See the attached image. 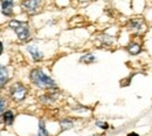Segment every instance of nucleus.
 <instances>
[{
	"label": "nucleus",
	"instance_id": "1",
	"mask_svg": "<svg viewBox=\"0 0 152 136\" xmlns=\"http://www.w3.org/2000/svg\"><path fill=\"white\" fill-rule=\"evenodd\" d=\"M29 79L33 85H35L39 88L42 89H54L56 87V83L50 76H48L42 69L35 68L31 72Z\"/></svg>",
	"mask_w": 152,
	"mask_h": 136
},
{
	"label": "nucleus",
	"instance_id": "2",
	"mask_svg": "<svg viewBox=\"0 0 152 136\" xmlns=\"http://www.w3.org/2000/svg\"><path fill=\"white\" fill-rule=\"evenodd\" d=\"M10 27L15 32L17 37L20 41H27L31 37V29L27 22L19 21V20H12L10 22Z\"/></svg>",
	"mask_w": 152,
	"mask_h": 136
},
{
	"label": "nucleus",
	"instance_id": "3",
	"mask_svg": "<svg viewBox=\"0 0 152 136\" xmlns=\"http://www.w3.org/2000/svg\"><path fill=\"white\" fill-rule=\"evenodd\" d=\"M10 95H11L13 101L22 102L26 99V95H27V88L22 83L15 82L10 87Z\"/></svg>",
	"mask_w": 152,
	"mask_h": 136
},
{
	"label": "nucleus",
	"instance_id": "4",
	"mask_svg": "<svg viewBox=\"0 0 152 136\" xmlns=\"http://www.w3.org/2000/svg\"><path fill=\"white\" fill-rule=\"evenodd\" d=\"M43 0H23L22 1V8L28 14H35L41 7Z\"/></svg>",
	"mask_w": 152,
	"mask_h": 136
},
{
	"label": "nucleus",
	"instance_id": "5",
	"mask_svg": "<svg viewBox=\"0 0 152 136\" xmlns=\"http://www.w3.org/2000/svg\"><path fill=\"white\" fill-rule=\"evenodd\" d=\"M13 6H14V0H1V12L6 17H12L13 15Z\"/></svg>",
	"mask_w": 152,
	"mask_h": 136
},
{
	"label": "nucleus",
	"instance_id": "6",
	"mask_svg": "<svg viewBox=\"0 0 152 136\" xmlns=\"http://www.w3.org/2000/svg\"><path fill=\"white\" fill-rule=\"evenodd\" d=\"M27 51L29 52V54L32 55V58H33V60H34L35 62L41 61V60H42V58H43V54L40 52V49H39L35 45L28 46V47H27Z\"/></svg>",
	"mask_w": 152,
	"mask_h": 136
},
{
	"label": "nucleus",
	"instance_id": "7",
	"mask_svg": "<svg viewBox=\"0 0 152 136\" xmlns=\"http://www.w3.org/2000/svg\"><path fill=\"white\" fill-rule=\"evenodd\" d=\"M126 49H128V52L131 54V55H138L140 52H142V46L138 43V42H130L129 45H128V47H126Z\"/></svg>",
	"mask_w": 152,
	"mask_h": 136
},
{
	"label": "nucleus",
	"instance_id": "8",
	"mask_svg": "<svg viewBox=\"0 0 152 136\" xmlns=\"http://www.w3.org/2000/svg\"><path fill=\"white\" fill-rule=\"evenodd\" d=\"M8 81V71L5 66L0 65V88H2Z\"/></svg>",
	"mask_w": 152,
	"mask_h": 136
},
{
	"label": "nucleus",
	"instance_id": "9",
	"mask_svg": "<svg viewBox=\"0 0 152 136\" xmlns=\"http://www.w3.org/2000/svg\"><path fill=\"white\" fill-rule=\"evenodd\" d=\"M2 118H4V122L6 126H12L14 122V114L12 110H6L2 114Z\"/></svg>",
	"mask_w": 152,
	"mask_h": 136
},
{
	"label": "nucleus",
	"instance_id": "10",
	"mask_svg": "<svg viewBox=\"0 0 152 136\" xmlns=\"http://www.w3.org/2000/svg\"><path fill=\"white\" fill-rule=\"evenodd\" d=\"M143 26H144V24H143V21L140 19H132L129 21V27L131 28V29H134V31H142V28H143Z\"/></svg>",
	"mask_w": 152,
	"mask_h": 136
},
{
	"label": "nucleus",
	"instance_id": "11",
	"mask_svg": "<svg viewBox=\"0 0 152 136\" xmlns=\"http://www.w3.org/2000/svg\"><path fill=\"white\" fill-rule=\"evenodd\" d=\"M60 126H61V129L62 130H67V129L73 128L74 127V123L69 118H64V120H61L60 121Z\"/></svg>",
	"mask_w": 152,
	"mask_h": 136
},
{
	"label": "nucleus",
	"instance_id": "12",
	"mask_svg": "<svg viewBox=\"0 0 152 136\" xmlns=\"http://www.w3.org/2000/svg\"><path fill=\"white\" fill-rule=\"evenodd\" d=\"M38 135L39 136H48V132H47V129H46V126H45L43 120H40V122H39Z\"/></svg>",
	"mask_w": 152,
	"mask_h": 136
},
{
	"label": "nucleus",
	"instance_id": "13",
	"mask_svg": "<svg viewBox=\"0 0 152 136\" xmlns=\"http://www.w3.org/2000/svg\"><path fill=\"white\" fill-rule=\"evenodd\" d=\"M95 60H96L95 57H94L91 53H88V54L83 55L82 58L80 59V61H81V62H84V63H91V62H94Z\"/></svg>",
	"mask_w": 152,
	"mask_h": 136
},
{
	"label": "nucleus",
	"instance_id": "14",
	"mask_svg": "<svg viewBox=\"0 0 152 136\" xmlns=\"http://www.w3.org/2000/svg\"><path fill=\"white\" fill-rule=\"evenodd\" d=\"M5 107H6V101H5V99L0 97V121H1V117H2V114H4Z\"/></svg>",
	"mask_w": 152,
	"mask_h": 136
},
{
	"label": "nucleus",
	"instance_id": "15",
	"mask_svg": "<svg viewBox=\"0 0 152 136\" xmlns=\"http://www.w3.org/2000/svg\"><path fill=\"white\" fill-rule=\"evenodd\" d=\"M96 126L98 128H101V129H108L109 128V124L107 122H103V121H97L96 122Z\"/></svg>",
	"mask_w": 152,
	"mask_h": 136
},
{
	"label": "nucleus",
	"instance_id": "16",
	"mask_svg": "<svg viewBox=\"0 0 152 136\" xmlns=\"http://www.w3.org/2000/svg\"><path fill=\"white\" fill-rule=\"evenodd\" d=\"M2 52H4V45H2V42L0 41V55L2 54Z\"/></svg>",
	"mask_w": 152,
	"mask_h": 136
},
{
	"label": "nucleus",
	"instance_id": "17",
	"mask_svg": "<svg viewBox=\"0 0 152 136\" xmlns=\"http://www.w3.org/2000/svg\"><path fill=\"white\" fill-rule=\"evenodd\" d=\"M126 136H139V135H138L137 133H133V132H132V133H129Z\"/></svg>",
	"mask_w": 152,
	"mask_h": 136
},
{
	"label": "nucleus",
	"instance_id": "18",
	"mask_svg": "<svg viewBox=\"0 0 152 136\" xmlns=\"http://www.w3.org/2000/svg\"><path fill=\"white\" fill-rule=\"evenodd\" d=\"M80 1H86V0H80Z\"/></svg>",
	"mask_w": 152,
	"mask_h": 136
}]
</instances>
